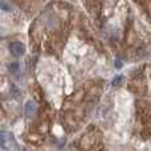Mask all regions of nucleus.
<instances>
[{
	"instance_id": "nucleus-1",
	"label": "nucleus",
	"mask_w": 151,
	"mask_h": 151,
	"mask_svg": "<svg viewBox=\"0 0 151 151\" xmlns=\"http://www.w3.org/2000/svg\"><path fill=\"white\" fill-rule=\"evenodd\" d=\"M9 50L13 56H21L25 52V47H24V44L20 41H13V42H11V45H9Z\"/></svg>"
},
{
	"instance_id": "nucleus-2",
	"label": "nucleus",
	"mask_w": 151,
	"mask_h": 151,
	"mask_svg": "<svg viewBox=\"0 0 151 151\" xmlns=\"http://www.w3.org/2000/svg\"><path fill=\"white\" fill-rule=\"evenodd\" d=\"M36 110H37V106L33 101H28L25 104V115L27 117H33L36 114Z\"/></svg>"
},
{
	"instance_id": "nucleus-3",
	"label": "nucleus",
	"mask_w": 151,
	"mask_h": 151,
	"mask_svg": "<svg viewBox=\"0 0 151 151\" xmlns=\"http://www.w3.org/2000/svg\"><path fill=\"white\" fill-rule=\"evenodd\" d=\"M9 70L12 72L13 74H16V73L19 72V64H17V63H12V64L9 65Z\"/></svg>"
},
{
	"instance_id": "nucleus-4",
	"label": "nucleus",
	"mask_w": 151,
	"mask_h": 151,
	"mask_svg": "<svg viewBox=\"0 0 151 151\" xmlns=\"http://www.w3.org/2000/svg\"><path fill=\"white\" fill-rule=\"evenodd\" d=\"M122 80H123V76H117V77H114L113 78V85H119L121 82H122Z\"/></svg>"
},
{
	"instance_id": "nucleus-5",
	"label": "nucleus",
	"mask_w": 151,
	"mask_h": 151,
	"mask_svg": "<svg viewBox=\"0 0 151 151\" xmlns=\"http://www.w3.org/2000/svg\"><path fill=\"white\" fill-rule=\"evenodd\" d=\"M0 8H3L4 11H9L11 9V5L8 3H4V1H0Z\"/></svg>"
},
{
	"instance_id": "nucleus-6",
	"label": "nucleus",
	"mask_w": 151,
	"mask_h": 151,
	"mask_svg": "<svg viewBox=\"0 0 151 151\" xmlns=\"http://www.w3.org/2000/svg\"><path fill=\"white\" fill-rule=\"evenodd\" d=\"M4 142H5V134L3 131H0V146L4 147Z\"/></svg>"
},
{
	"instance_id": "nucleus-7",
	"label": "nucleus",
	"mask_w": 151,
	"mask_h": 151,
	"mask_svg": "<svg viewBox=\"0 0 151 151\" xmlns=\"http://www.w3.org/2000/svg\"><path fill=\"white\" fill-rule=\"evenodd\" d=\"M121 66H122V64H121V61L118 60V61H117V68H121Z\"/></svg>"
}]
</instances>
